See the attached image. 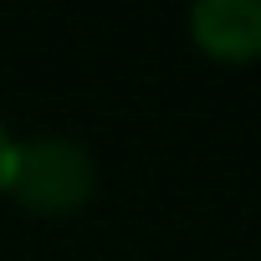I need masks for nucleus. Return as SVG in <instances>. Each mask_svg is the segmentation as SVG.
<instances>
[{
    "mask_svg": "<svg viewBox=\"0 0 261 261\" xmlns=\"http://www.w3.org/2000/svg\"><path fill=\"white\" fill-rule=\"evenodd\" d=\"M0 195H11L26 215L67 220V215H77V210L92 205V195H97V159L72 134L16 139L11 169H6V190H0Z\"/></svg>",
    "mask_w": 261,
    "mask_h": 261,
    "instance_id": "nucleus-1",
    "label": "nucleus"
},
{
    "mask_svg": "<svg viewBox=\"0 0 261 261\" xmlns=\"http://www.w3.org/2000/svg\"><path fill=\"white\" fill-rule=\"evenodd\" d=\"M185 31L215 67H251L261 62V0H190Z\"/></svg>",
    "mask_w": 261,
    "mask_h": 261,
    "instance_id": "nucleus-2",
    "label": "nucleus"
},
{
    "mask_svg": "<svg viewBox=\"0 0 261 261\" xmlns=\"http://www.w3.org/2000/svg\"><path fill=\"white\" fill-rule=\"evenodd\" d=\"M11 149H16V134L6 128V118H0V190H6V169H11Z\"/></svg>",
    "mask_w": 261,
    "mask_h": 261,
    "instance_id": "nucleus-3",
    "label": "nucleus"
}]
</instances>
